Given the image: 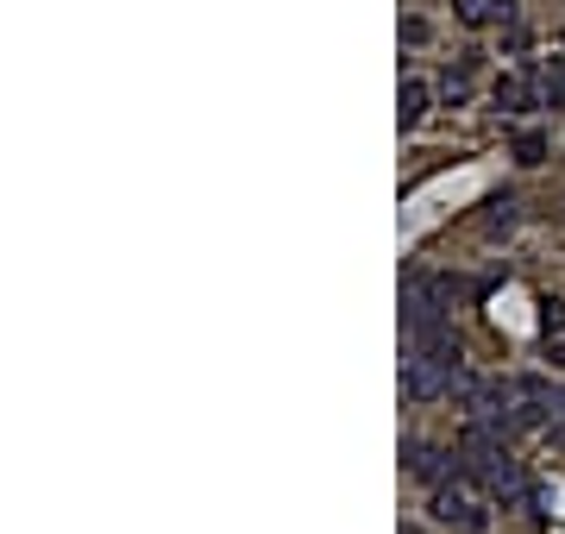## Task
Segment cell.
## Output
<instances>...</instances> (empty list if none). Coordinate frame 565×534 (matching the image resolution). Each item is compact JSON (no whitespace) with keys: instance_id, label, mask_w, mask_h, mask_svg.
<instances>
[{"instance_id":"obj_10","label":"cell","mask_w":565,"mask_h":534,"mask_svg":"<svg viewBox=\"0 0 565 534\" xmlns=\"http://www.w3.org/2000/svg\"><path fill=\"white\" fill-rule=\"evenodd\" d=\"M540 328H546V333H565V302H540Z\"/></svg>"},{"instance_id":"obj_9","label":"cell","mask_w":565,"mask_h":534,"mask_svg":"<svg viewBox=\"0 0 565 534\" xmlns=\"http://www.w3.org/2000/svg\"><path fill=\"white\" fill-rule=\"evenodd\" d=\"M540 88H546V102H553V107H565V63H546Z\"/></svg>"},{"instance_id":"obj_3","label":"cell","mask_w":565,"mask_h":534,"mask_svg":"<svg viewBox=\"0 0 565 534\" xmlns=\"http://www.w3.org/2000/svg\"><path fill=\"white\" fill-rule=\"evenodd\" d=\"M402 465H409L421 484H446V478H453V459L440 453V447H428V440H409V447H402Z\"/></svg>"},{"instance_id":"obj_1","label":"cell","mask_w":565,"mask_h":534,"mask_svg":"<svg viewBox=\"0 0 565 534\" xmlns=\"http://www.w3.org/2000/svg\"><path fill=\"white\" fill-rule=\"evenodd\" d=\"M459 346H440V353H414L402 365V390H409V403H434V396H453V383H459Z\"/></svg>"},{"instance_id":"obj_7","label":"cell","mask_w":565,"mask_h":534,"mask_svg":"<svg viewBox=\"0 0 565 534\" xmlns=\"http://www.w3.org/2000/svg\"><path fill=\"white\" fill-rule=\"evenodd\" d=\"M515 221H521V214H515V202L503 195V202H490V214H484V233H490V239H503V233H515Z\"/></svg>"},{"instance_id":"obj_8","label":"cell","mask_w":565,"mask_h":534,"mask_svg":"<svg viewBox=\"0 0 565 534\" xmlns=\"http://www.w3.org/2000/svg\"><path fill=\"white\" fill-rule=\"evenodd\" d=\"M540 157H546V139H540V132H521V139H515V164H540Z\"/></svg>"},{"instance_id":"obj_11","label":"cell","mask_w":565,"mask_h":534,"mask_svg":"<svg viewBox=\"0 0 565 534\" xmlns=\"http://www.w3.org/2000/svg\"><path fill=\"white\" fill-rule=\"evenodd\" d=\"M553 365H565V340H560V346H553Z\"/></svg>"},{"instance_id":"obj_5","label":"cell","mask_w":565,"mask_h":534,"mask_svg":"<svg viewBox=\"0 0 565 534\" xmlns=\"http://www.w3.org/2000/svg\"><path fill=\"white\" fill-rule=\"evenodd\" d=\"M540 95H534V76H496V107L503 114H528Z\"/></svg>"},{"instance_id":"obj_4","label":"cell","mask_w":565,"mask_h":534,"mask_svg":"<svg viewBox=\"0 0 565 534\" xmlns=\"http://www.w3.org/2000/svg\"><path fill=\"white\" fill-rule=\"evenodd\" d=\"M459 20L465 26H509L515 0H459Z\"/></svg>"},{"instance_id":"obj_2","label":"cell","mask_w":565,"mask_h":534,"mask_svg":"<svg viewBox=\"0 0 565 534\" xmlns=\"http://www.w3.org/2000/svg\"><path fill=\"white\" fill-rule=\"evenodd\" d=\"M434 522L440 529H453V534H484L490 529V515L465 490H453V484H434Z\"/></svg>"},{"instance_id":"obj_6","label":"cell","mask_w":565,"mask_h":534,"mask_svg":"<svg viewBox=\"0 0 565 534\" xmlns=\"http://www.w3.org/2000/svg\"><path fill=\"white\" fill-rule=\"evenodd\" d=\"M396 120H402V132H414L421 120H428V82H402V102H396Z\"/></svg>"}]
</instances>
